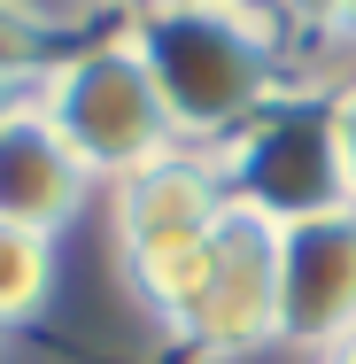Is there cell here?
Segmentation results:
<instances>
[{
    "instance_id": "1",
    "label": "cell",
    "mask_w": 356,
    "mask_h": 364,
    "mask_svg": "<svg viewBox=\"0 0 356 364\" xmlns=\"http://www.w3.org/2000/svg\"><path fill=\"white\" fill-rule=\"evenodd\" d=\"M132 39H140L147 77H155L178 140L232 147L271 101L294 93L256 8L171 0V8H140V16H132Z\"/></svg>"
},
{
    "instance_id": "2",
    "label": "cell",
    "mask_w": 356,
    "mask_h": 364,
    "mask_svg": "<svg viewBox=\"0 0 356 364\" xmlns=\"http://www.w3.org/2000/svg\"><path fill=\"white\" fill-rule=\"evenodd\" d=\"M39 109L70 140V155L93 178H109V186L178 155L171 109H163V93L147 77V55H140V39H132V23L109 31V39L63 47L47 63V77H39Z\"/></svg>"
},
{
    "instance_id": "3",
    "label": "cell",
    "mask_w": 356,
    "mask_h": 364,
    "mask_svg": "<svg viewBox=\"0 0 356 364\" xmlns=\"http://www.w3.org/2000/svg\"><path fill=\"white\" fill-rule=\"evenodd\" d=\"M217 186H225V202L256 210L279 232L310 225V218H333V210H356L349 178H341V140H333V93L294 85L286 101H271L217 155Z\"/></svg>"
},
{
    "instance_id": "4",
    "label": "cell",
    "mask_w": 356,
    "mask_h": 364,
    "mask_svg": "<svg viewBox=\"0 0 356 364\" xmlns=\"http://www.w3.org/2000/svg\"><path fill=\"white\" fill-rule=\"evenodd\" d=\"M225 218V186H217L210 155H171L155 171H132L109 186V225H117V272L147 302V318L163 326L171 302L186 294L202 248Z\"/></svg>"
},
{
    "instance_id": "5",
    "label": "cell",
    "mask_w": 356,
    "mask_h": 364,
    "mask_svg": "<svg viewBox=\"0 0 356 364\" xmlns=\"http://www.w3.org/2000/svg\"><path fill=\"white\" fill-rule=\"evenodd\" d=\"M163 333L186 349H210V357H248V349L279 341V225L225 202L186 294L163 318Z\"/></svg>"
},
{
    "instance_id": "6",
    "label": "cell",
    "mask_w": 356,
    "mask_h": 364,
    "mask_svg": "<svg viewBox=\"0 0 356 364\" xmlns=\"http://www.w3.org/2000/svg\"><path fill=\"white\" fill-rule=\"evenodd\" d=\"M279 341L302 357L356 341V210L279 232Z\"/></svg>"
},
{
    "instance_id": "7",
    "label": "cell",
    "mask_w": 356,
    "mask_h": 364,
    "mask_svg": "<svg viewBox=\"0 0 356 364\" xmlns=\"http://www.w3.org/2000/svg\"><path fill=\"white\" fill-rule=\"evenodd\" d=\"M85 194H93V171H85L70 155V140L47 124L39 93L16 101L8 124H0V225L55 240V232L85 210Z\"/></svg>"
},
{
    "instance_id": "8",
    "label": "cell",
    "mask_w": 356,
    "mask_h": 364,
    "mask_svg": "<svg viewBox=\"0 0 356 364\" xmlns=\"http://www.w3.org/2000/svg\"><path fill=\"white\" fill-rule=\"evenodd\" d=\"M47 294H55V240L0 225V333L23 326V318H39Z\"/></svg>"
},
{
    "instance_id": "9",
    "label": "cell",
    "mask_w": 356,
    "mask_h": 364,
    "mask_svg": "<svg viewBox=\"0 0 356 364\" xmlns=\"http://www.w3.org/2000/svg\"><path fill=\"white\" fill-rule=\"evenodd\" d=\"M55 55H63V47H55L47 16H39V8H8V0H0V85L39 93V77H47Z\"/></svg>"
},
{
    "instance_id": "10",
    "label": "cell",
    "mask_w": 356,
    "mask_h": 364,
    "mask_svg": "<svg viewBox=\"0 0 356 364\" xmlns=\"http://www.w3.org/2000/svg\"><path fill=\"white\" fill-rule=\"evenodd\" d=\"M333 140H341V178H349V202H356V77L333 85Z\"/></svg>"
},
{
    "instance_id": "11",
    "label": "cell",
    "mask_w": 356,
    "mask_h": 364,
    "mask_svg": "<svg viewBox=\"0 0 356 364\" xmlns=\"http://www.w3.org/2000/svg\"><path fill=\"white\" fill-rule=\"evenodd\" d=\"M16 101H31V93H23V85H0V124H8V109H16Z\"/></svg>"
},
{
    "instance_id": "12",
    "label": "cell",
    "mask_w": 356,
    "mask_h": 364,
    "mask_svg": "<svg viewBox=\"0 0 356 364\" xmlns=\"http://www.w3.org/2000/svg\"><path fill=\"white\" fill-rule=\"evenodd\" d=\"M318 364H356V341H341V349H333V357H318Z\"/></svg>"
},
{
    "instance_id": "13",
    "label": "cell",
    "mask_w": 356,
    "mask_h": 364,
    "mask_svg": "<svg viewBox=\"0 0 356 364\" xmlns=\"http://www.w3.org/2000/svg\"><path fill=\"white\" fill-rule=\"evenodd\" d=\"M341 31H349V47H356V0H349V8H341Z\"/></svg>"
}]
</instances>
